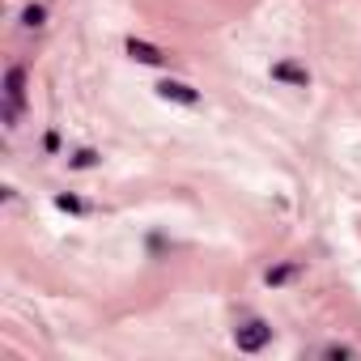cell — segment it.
<instances>
[{
    "label": "cell",
    "instance_id": "obj_1",
    "mask_svg": "<svg viewBox=\"0 0 361 361\" xmlns=\"http://www.w3.org/2000/svg\"><path fill=\"white\" fill-rule=\"evenodd\" d=\"M5 123H18V111H22V98H26V68L22 64H13L9 73H5Z\"/></svg>",
    "mask_w": 361,
    "mask_h": 361
},
{
    "label": "cell",
    "instance_id": "obj_2",
    "mask_svg": "<svg viewBox=\"0 0 361 361\" xmlns=\"http://www.w3.org/2000/svg\"><path fill=\"white\" fill-rule=\"evenodd\" d=\"M268 340H272V327H268L264 319H247V323L234 327V344H238L243 353H259Z\"/></svg>",
    "mask_w": 361,
    "mask_h": 361
},
{
    "label": "cell",
    "instance_id": "obj_3",
    "mask_svg": "<svg viewBox=\"0 0 361 361\" xmlns=\"http://www.w3.org/2000/svg\"><path fill=\"white\" fill-rule=\"evenodd\" d=\"M157 94H161L166 102H183V106H196V102H200V94H196L192 85H183V81H161Z\"/></svg>",
    "mask_w": 361,
    "mask_h": 361
},
{
    "label": "cell",
    "instance_id": "obj_4",
    "mask_svg": "<svg viewBox=\"0 0 361 361\" xmlns=\"http://www.w3.org/2000/svg\"><path fill=\"white\" fill-rule=\"evenodd\" d=\"M272 77L276 81H285V85H310V73L302 68V64H293V60H281V64H272Z\"/></svg>",
    "mask_w": 361,
    "mask_h": 361
},
{
    "label": "cell",
    "instance_id": "obj_5",
    "mask_svg": "<svg viewBox=\"0 0 361 361\" xmlns=\"http://www.w3.org/2000/svg\"><path fill=\"white\" fill-rule=\"evenodd\" d=\"M123 47H128V56L140 60V64H161V60H166V51H157L153 43H140V39H128Z\"/></svg>",
    "mask_w": 361,
    "mask_h": 361
},
{
    "label": "cell",
    "instance_id": "obj_6",
    "mask_svg": "<svg viewBox=\"0 0 361 361\" xmlns=\"http://www.w3.org/2000/svg\"><path fill=\"white\" fill-rule=\"evenodd\" d=\"M43 18H47V9H43V5H26V9H22V26H30V30H39V26H43Z\"/></svg>",
    "mask_w": 361,
    "mask_h": 361
},
{
    "label": "cell",
    "instance_id": "obj_7",
    "mask_svg": "<svg viewBox=\"0 0 361 361\" xmlns=\"http://www.w3.org/2000/svg\"><path fill=\"white\" fill-rule=\"evenodd\" d=\"M293 272H298L293 264H281V268H268V285H285V281H289Z\"/></svg>",
    "mask_w": 361,
    "mask_h": 361
},
{
    "label": "cell",
    "instance_id": "obj_8",
    "mask_svg": "<svg viewBox=\"0 0 361 361\" xmlns=\"http://www.w3.org/2000/svg\"><path fill=\"white\" fill-rule=\"evenodd\" d=\"M56 204H60L64 213H85V204H81L77 196H56Z\"/></svg>",
    "mask_w": 361,
    "mask_h": 361
},
{
    "label": "cell",
    "instance_id": "obj_9",
    "mask_svg": "<svg viewBox=\"0 0 361 361\" xmlns=\"http://www.w3.org/2000/svg\"><path fill=\"white\" fill-rule=\"evenodd\" d=\"M94 161H98V153H94V149H81V153L73 157V166H77V170H85V166H94Z\"/></svg>",
    "mask_w": 361,
    "mask_h": 361
},
{
    "label": "cell",
    "instance_id": "obj_10",
    "mask_svg": "<svg viewBox=\"0 0 361 361\" xmlns=\"http://www.w3.org/2000/svg\"><path fill=\"white\" fill-rule=\"evenodd\" d=\"M323 357H353V348H348V344H327Z\"/></svg>",
    "mask_w": 361,
    "mask_h": 361
}]
</instances>
